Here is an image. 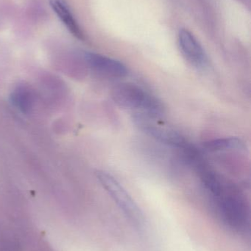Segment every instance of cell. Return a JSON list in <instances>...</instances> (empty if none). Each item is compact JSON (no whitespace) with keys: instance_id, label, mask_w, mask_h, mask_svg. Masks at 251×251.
<instances>
[{"instance_id":"obj_8","label":"cell","mask_w":251,"mask_h":251,"mask_svg":"<svg viewBox=\"0 0 251 251\" xmlns=\"http://www.w3.org/2000/svg\"><path fill=\"white\" fill-rule=\"evenodd\" d=\"M203 146L209 151L216 152L242 149L244 148V144L240 139L237 137H226L209 140L204 143Z\"/></svg>"},{"instance_id":"obj_3","label":"cell","mask_w":251,"mask_h":251,"mask_svg":"<svg viewBox=\"0 0 251 251\" xmlns=\"http://www.w3.org/2000/svg\"><path fill=\"white\" fill-rule=\"evenodd\" d=\"M133 121L139 129L163 144L182 149L189 145L187 140L180 133L165 125L158 117L134 113Z\"/></svg>"},{"instance_id":"obj_2","label":"cell","mask_w":251,"mask_h":251,"mask_svg":"<svg viewBox=\"0 0 251 251\" xmlns=\"http://www.w3.org/2000/svg\"><path fill=\"white\" fill-rule=\"evenodd\" d=\"M111 95L116 105L135 113L159 118L165 112V107L157 97L136 84H118L113 87Z\"/></svg>"},{"instance_id":"obj_6","label":"cell","mask_w":251,"mask_h":251,"mask_svg":"<svg viewBox=\"0 0 251 251\" xmlns=\"http://www.w3.org/2000/svg\"><path fill=\"white\" fill-rule=\"evenodd\" d=\"M178 44L183 56L192 66L199 69L206 67L207 56L200 43L191 32L186 29H180Z\"/></svg>"},{"instance_id":"obj_4","label":"cell","mask_w":251,"mask_h":251,"mask_svg":"<svg viewBox=\"0 0 251 251\" xmlns=\"http://www.w3.org/2000/svg\"><path fill=\"white\" fill-rule=\"evenodd\" d=\"M97 177L101 185L110 195L125 216L135 226L141 227L143 224L142 214L137 203L117 180L104 171H97Z\"/></svg>"},{"instance_id":"obj_5","label":"cell","mask_w":251,"mask_h":251,"mask_svg":"<svg viewBox=\"0 0 251 251\" xmlns=\"http://www.w3.org/2000/svg\"><path fill=\"white\" fill-rule=\"evenodd\" d=\"M85 59L93 72L103 77L118 79L128 75V69L119 60L97 53L87 52Z\"/></svg>"},{"instance_id":"obj_7","label":"cell","mask_w":251,"mask_h":251,"mask_svg":"<svg viewBox=\"0 0 251 251\" xmlns=\"http://www.w3.org/2000/svg\"><path fill=\"white\" fill-rule=\"evenodd\" d=\"M50 6L68 30L78 39H84V35L77 22L70 7L65 0H49Z\"/></svg>"},{"instance_id":"obj_9","label":"cell","mask_w":251,"mask_h":251,"mask_svg":"<svg viewBox=\"0 0 251 251\" xmlns=\"http://www.w3.org/2000/svg\"><path fill=\"white\" fill-rule=\"evenodd\" d=\"M10 100L13 104L24 113H28L32 108V94L26 87H17L12 92Z\"/></svg>"},{"instance_id":"obj_1","label":"cell","mask_w":251,"mask_h":251,"mask_svg":"<svg viewBox=\"0 0 251 251\" xmlns=\"http://www.w3.org/2000/svg\"><path fill=\"white\" fill-rule=\"evenodd\" d=\"M223 221L237 231L246 229L249 224V209L243 193L224 181L212 195Z\"/></svg>"}]
</instances>
